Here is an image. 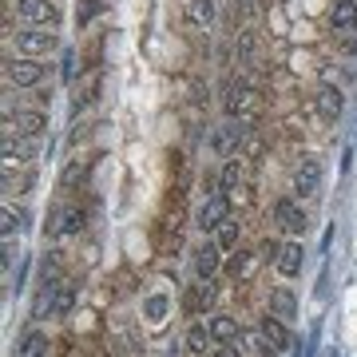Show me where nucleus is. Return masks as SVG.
<instances>
[{
    "label": "nucleus",
    "mask_w": 357,
    "mask_h": 357,
    "mask_svg": "<svg viewBox=\"0 0 357 357\" xmlns=\"http://www.w3.org/2000/svg\"><path fill=\"white\" fill-rule=\"evenodd\" d=\"M191 266H195V278L199 282H215L227 266V255H222V246L215 243V234H203V243L195 246L191 255Z\"/></svg>",
    "instance_id": "39448f33"
},
{
    "label": "nucleus",
    "mask_w": 357,
    "mask_h": 357,
    "mask_svg": "<svg viewBox=\"0 0 357 357\" xmlns=\"http://www.w3.org/2000/svg\"><path fill=\"white\" fill-rule=\"evenodd\" d=\"M246 123H238V119H227V123H218L215 128V139H211V151L218 155V159H230V155L243 151V139H246Z\"/></svg>",
    "instance_id": "9b49d317"
},
{
    "label": "nucleus",
    "mask_w": 357,
    "mask_h": 357,
    "mask_svg": "<svg viewBox=\"0 0 357 357\" xmlns=\"http://www.w3.org/2000/svg\"><path fill=\"white\" fill-rule=\"evenodd\" d=\"M321 159L318 155H302L298 163H294V175H290V195L294 199H318L321 195Z\"/></svg>",
    "instance_id": "20e7f679"
},
{
    "label": "nucleus",
    "mask_w": 357,
    "mask_h": 357,
    "mask_svg": "<svg viewBox=\"0 0 357 357\" xmlns=\"http://www.w3.org/2000/svg\"><path fill=\"white\" fill-rule=\"evenodd\" d=\"M206 326H211L215 345H238V337H243V326H238V318H234V314H211V318H206Z\"/></svg>",
    "instance_id": "412c9836"
},
{
    "label": "nucleus",
    "mask_w": 357,
    "mask_h": 357,
    "mask_svg": "<svg viewBox=\"0 0 357 357\" xmlns=\"http://www.w3.org/2000/svg\"><path fill=\"white\" fill-rule=\"evenodd\" d=\"M4 131H16L24 139H44L48 135V112L44 107H24V112H16V119H4Z\"/></svg>",
    "instance_id": "f8f14e48"
},
{
    "label": "nucleus",
    "mask_w": 357,
    "mask_h": 357,
    "mask_svg": "<svg viewBox=\"0 0 357 357\" xmlns=\"http://www.w3.org/2000/svg\"><path fill=\"white\" fill-rule=\"evenodd\" d=\"M227 119H238V123H246V128H255L258 123V91L246 84V79H238L234 88H230L227 96Z\"/></svg>",
    "instance_id": "423d86ee"
},
{
    "label": "nucleus",
    "mask_w": 357,
    "mask_h": 357,
    "mask_svg": "<svg viewBox=\"0 0 357 357\" xmlns=\"http://www.w3.org/2000/svg\"><path fill=\"white\" fill-rule=\"evenodd\" d=\"M100 84H103V76L100 72H88V76L84 79H76V84H72V91H76V100H72V112H88L91 103L100 100Z\"/></svg>",
    "instance_id": "4be33fe9"
},
{
    "label": "nucleus",
    "mask_w": 357,
    "mask_h": 357,
    "mask_svg": "<svg viewBox=\"0 0 357 357\" xmlns=\"http://www.w3.org/2000/svg\"><path fill=\"white\" fill-rule=\"evenodd\" d=\"M203 357H215V354H203Z\"/></svg>",
    "instance_id": "2f4dec72"
},
{
    "label": "nucleus",
    "mask_w": 357,
    "mask_h": 357,
    "mask_svg": "<svg viewBox=\"0 0 357 357\" xmlns=\"http://www.w3.org/2000/svg\"><path fill=\"white\" fill-rule=\"evenodd\" d=\"M238 349H243V357H266V354H274L262 330H243V337H238Z\"/></svg>",
    "instance_id": "bb28decb"
},
{
    "label": "nucleus",
    "mask_w": 357,
    "mask_h": 357,
    "mask_svg": "<svg viewBox=\"0 0 357 357\" xmlns=\"http://www.w3.org/2000/svg\"><path fill=\"white\" fill-rule=\"evenodd\" d=\"M215 0H187V24L195 28V32H206V28L215 24Z\"/></svg>",
    "instance_id": "b1692460"
},
{
    "label": "nucleus",
    "mask_w": 357,
    "mask_h": 357,
    "mask_svg": "<svg viewBox=\"0 0 357 357\" xmlns=\"http://www.w3.org/2000/svg\"><path fill=\"white\" fill-rule=\"evenodd\" d=\"M227 215H230V199L222 191H211L203 203L195 206V230H199V234H215L218 222Z\"/></svg>",
    "instance_id": "1a4fd4ad"
},
{
    "label": "nucleus",
    "mask_w": 357,
    "mask_h": 357,
    "mask_svg": "<svg viewBox=\"0 0 357 357\" xmlns=\"http://www.w3.org/2000/svg\"><path fill=\"white\" fill-rule=\"evenodd\" d=\"M215 243L222 246V255H234L238 243H243V222H238L234 215H227L222 222H218V230H215Z\"/></svg>",
    "instance_id": "393cba45"
},
{
    "label": "nucleus",
    "mask_w": 357,
    "mask_h": 357,
    "mask_svg": "<svg viewBox=\"0 0 357 357\" xmlns=\"http://www.w3.org/2000/svg\"><path fill=\"white\" fill-rule=\"evenodd\" d=\"M314 107L321 112V119L326 123H337L345 115V91L333 84V79H321V88H318V96H314Z\"/></svg>",
    "instance_id": "ddd939ff"
},
{
    "label": "nucleus",
    "mask_w": 357,
    "mask_h": 357,
    "mask_svg": "<svg viewBox=\"0 0 357 357\" xmlns=\"http://www.w3.org/2000/svg\"><path fill=\"white\" fill-rule=\"evenodd\" d=\"M270 218H274V227L286 234V238H306V206H302V199H294V195H278L274 199V206H270Z\"/></svg>",
    "instance_id": "f03ea898"
},
{
    "label": "nucleus",
    "mask_w": 357,
    "mask_h": 357,
    "mask_svg": "<svg viewBox=\"0 0 357 357\" xmlns=\"http://www.w3.org/2000/svg\"><path fill=\"white\" fill-rule=\"evenodd\" d=\"M48 349H52L48 330H40V326H28V330L16 337L13 357H48Z\"/></svg>",
    "instance_id": "f3484780"
},
{
    "label": "nucleus",
    "mask_w": 357,
    "mask_h": 357,
    "mask_svg": "<svg viewBox=\"0 0 357 357\" xmlns=\"http://www.w3.org/2000/svg\"><path fill=\"white\" fill-rule=\"evenodd\" d=\"M84 178H88V159H72V163L64 167V175H60V183H64L68 191H72V187H76V183H84Z\"/></svg>",
    "instance_id": "cd10ccee"
},
{
    "label": "nucleus",
    "mask_w": 357,
    "mask_h": 357,
    "mask_svg": "<svg viewBox=\"0 0 357 357\" xmlns=\"http://www.w3.org/2000/svg\"><path fill=\"white\" fill-rule=\"evenodd\" d=\"M274 270H278V278H286V282L302 278V270H306V243H302V238H282Z\"/></svg>",
    "instance_id": "9d476101"
},
{
    "label": "nucleus",
    "mask_w": 357,
    "mask_h": 357,
    "mask_svg": "<svg viewBox=\"0 0 357 357\" xmlns=\"http://www.w3.org/2000/svg\"><path fill=\"white\" fill-rule=\"evenodd\" d=\"M266 310H270V314H278L282 321H290V326L302 318V302H298L294 286H274L270 298H266Z\"/></svg>",
    "instance_id": "dca6fc26"
},
{
    "label": "nucleus",
    "mask_w": 357,
    "mask_h": 357,
    "mask_svg": "<svg viewBox=\"0 0 357 357\" xmlns=\"http://www.w3.org/2000/svg\"><path fill=\"white\" fill-rule=\"evenodd\" d=\"M16 16L20 24H32V28H60V4L56 0H16Z\"/></svg>",
    "instance_id": "6e6552de"
},
{
    "label": "nucleus",
    "mask_w": 357,
    "mask_h": 357,
    "mask_svg": "<svg viewBox=\"0 0 357 357\" xmlns=\"http://www.w3.org/2000/svg\"><path fill=\"white\" fill-rule=\"evenodd\" d=\"M211 345H215L211 326H206L203 318H195L191 326H187V333H183V354L187 357H203V354H211Z\"/></svg>",
    "instance_id": "6ab92c4d"
},
{
    "label": "nucleus",
    "mask_w": 357,
    "mask_h": 357,
    "mask_svg": "<svg viewBox=\"0 0 357 357\" xmlns=\"http://www.w3.org/2000/svg\"><path fill=\"white\" fill-rule=\"evenodd\" d=\"M258 330L266 333V342H270V349L274 354H290V345H294V326L290 321H282L278 314H262V321H258Z\"/></svg>",
    "instance_id": "2eb2a0df"
},
{
    "label": "nucleus",
    "mask_w": 357,
    "mask_h": 357,
    "mask_svg": "<svg viewBox=\"0 0 357 357\" xmlns=\"http://www.w3.org/2000/svg\"><path fill=\"white\" fill-rule=\"evenodd\" d=\"M48 79V64L44 60H32V56H8L4 60V84L16 91H36L44 88Z\"/></svg>",
    "instance_id": "f257e3e1"
},
{
    "label": "nucleus",
    "mask_w": 357,
    "mask_h": 357,
    "mask_svg": "<svg viewBox=\"0 0 357 357\" xmlns=\"http://www.w3.org/2000/svg\"><path fill=\"white\" fill-rule=\"evenodd\" d=\"M167 318H171V298L167 294H143V321L151 330H163Z\"/></svg>",
    "instance_id": "5701e85b"
},
{
    "label": "nucleus",
    "mask_w": 357,
    "mask_h": 357,
    "mask_svg": "<svg viewBox=\"0 0 357 357\" xmlns=\"http://www.w3.org/2000/svg\"><path fill=\"white\" fill-rule=\"evenodd\" d=\"M84 227H88V211L79 203H60L52 211V238H79Z\"/></svg>",
    "instance_id": "0eeeda50"
},
{
    "label": "nucleus",
    "mask_w": 357,
    "mask_h": 357,
    "mask_svg": "<svg viewBox=\"0 0 357 357\" xmlns=\"http://www.w3.org/2000/svg\"><path fill=\"white\" fill-rule=\"evenodd\" d=\"M262 262H266V258L258 255V250H234V255H227L222 274H227L230 282H255V274H258Z\"/></svg>",
    "instance_id": "4468645a"
},
{
    "label": "nucleus",
    "mask_w": 357,
    "mask_h": 357,
    "mask_svg": "<svg viewBox=\"0 0 357 357\" xmlns=\"http://www.w3.org/2000/svg\"><path fill=\"white\" fill-rule=\"evenodd\" d=\"M238 52H243V60H250V56H255V36H250V32H243V36H238Z\"/></svg>",
    "instance_id": "7c9ffc66"
},
{
    "label": "nucleus",
    "mask_w": 357,
    "mask_h": 357,
    "mask_svg": "<svg viewBox=\"0 0 357 357\" xmlns=\"http://www.w3.org/2000/svg\"><path fill=\"white\" fill-rule=\"evenodd\" d=\"M76 298H79V286L72 278H64L60 294H56V306H52V318H76Z\"/></svg>",
    "instance_id": "a878e982"
},
{
    "label": "nucleus",
    "mask_w": 357,
    "mask_h": 357,
    "mask_svg": "<svg viewBox=\"0 0 357 357\" xmlns=\"http://www.w3.org/2000/svg\"><path fill=\"white\" fill-rule=\"evenodd\" d=\"M20 211H13V203H4V211H0V234H4V238H13L16 230H20Z\"/></svg>",
    "instance_id": "c85d7f7f"
},
{
    "label": "nucleus",
    "mask_w": 357,
    "mask_h": 357,
    "mask_svg": "<svg viewBox=\"0 0 357 357\" xmlns=\"http://www.w3.org/2000/svg\"><path fill=\"white\" fill-rule=\"evenodd\" d=\"M243 178H246L243 155H230V159H222V167H218V191L227 195V199H234V195L243 191Z\"/></svg>",
    "instance_id": "a211bd4d"
},
{
    "label": "nucleus",
    "mask_w": 357,
    "mask_h": 357,
    "mask_svg": "<svg viewBox=\"0 0 357 357\" xmlns=\"http://www.w3.org/2000/svg\"><path fill=\"white\" fill-rule=\"evenodd\" d=\"M13 44H16V56L48 60L52 52L60 48V36H56V28H32V24H24L20 32H13Z\"/></svg>",
    "instance_id": "7ed1b4c3"
},
{
    "label": "nucleus",
    "mask_w": 357,
    "mask_h": 357,
    "mask_svg": "<svg viewBox=\"0 0 357 357\" xmlns=\"http://www.w3.org/2000/svg\"><path fill=\"white\" fill-rule=\"evenodd\" d=\"M96 318H100L96 310H79V314H76V330H79V333H91V330H100V321H96Z\"/></svg>",
    "instance_id": "c756f323"
},
{
    "label": "nucleus",
    "mask_w": 357,
    "mask_h": 357,
    "mask_svg": "<svg viewBox=\"0 0 357 357\" xmlns=\"http://www.w3.org/2000/svg\"><path fill=\"white\" fill-rule=\"evenodd\" d=\"M330 28L337 36H357V0H333L330 4Z\"/></svg>",
    "instance_id": "aec40b11"
}]
</instances>
